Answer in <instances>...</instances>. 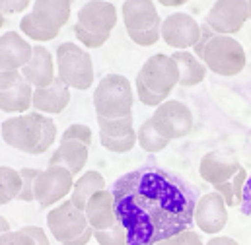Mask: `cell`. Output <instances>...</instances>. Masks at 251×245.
Masks as SVG:
<instances>
[{
	"mask_svg": "<svg viewBox=\"0 0 251 245\" xmlns=\"http://www.w3.org/2000/svg\"><path fill=\"white\" fill-rule=\"evenodd\" d=\"M111 193L126 245H152L193 226L195 187L162 168L128 172L113 183Z\"/></svg>",
	"mask_w": 251,
	"mask_h": 245,
	"instance_id": "1",
	"label": "cell"
},
{
	"mask_svg": "<svg viewBox=\"0 0 251 245\" xmlns=\"http://www.w3.org/2000/svg\"><path fill=\"white\" fill-rule=\"evenodd\" d=\"M0 134L10 148L29 156H39L53 146L57 138V124L45 113L25 111L2 121Z\"/></svg>",
	"mask_w": 251,
	"mask_h": 245,
	"instance_id": "2",
	"label": "cell"
},
{
	"mask_svg": "<svg viewBox=\"0 0 251 245\" xmlns=\"http://www.w3.org/2000/svg\"><path fill=\"white\" fill-rule=\"evenodd\" d=\"M134 94L132 86L123 74H107L94 90V107L101 117H123L132 113Z\"/></svg>",
	"mask_w": 251,
	"mask_h": 245,
	"instance_id": "3",
	"label": "cell"
},
{
	"mask_svg": "<svg viewBox=\"0 0 251 245\" xmlns=\"http://www.w3.org/2000/svg\"><path fill=\"white\" fill-rule=\"evenodd\" d=\"M201 61L204 62L206 70H212L218 76H238L246 68L248 57L238 39L214 33L204 45Z\"/></svg>",
	"mask_w": 251,
	"mask_h": 245,
	"instance_id": "4",
	"label": "cell"
},
{
	"mask_svg": "<svg viewBox=\"0 0 251 245\" xmlns=\"http://www.w3.org/2000/svg\"><path fill=\"white\" fill-rule=\"evenodd\" d=\"M57 78L72 90H90L94 84V62L92 55L72 43L66 41L57 49Z\"/></svg>",
	"mask_w": 251,
	"mask_h": 245,
	"instance_id": "5",
	"label": "cell"
},
{
	"mask_svg": "<svg viewBox=\"0 0 251 245\" xmlns=\"http://www.w3.org/2000/svg\"><path fill=\"white\" fill-rule=\"evenodd\" d=\"M74 185V175L63 166H47L45 170H39L35 183H33V198L39 202L41 208L55 206L57 202L64 200L66 195H70Z\"/></svg>",
	"mask_w": 251,
	"mask_h": 245,
	"instance_id": "6",
	"label": "cell"
},
{
	"mask_svg": "<svg viewBox=\"0 0 251 245\" xmlns=\"http://www.w3.org/2000/svg\"><path fill=\"white\" fill-rule=\"evenodd\" d=\"M150 121L164 138H168L172 142V140H179V138L187 136L191 132V128H193V113H191V109L183 101L164 99L156 107V111L150 117Z\"/></svg>",
	"mask_w": 251,
	"mask_h": 245,
	"instance_id": "7",
	"label": "cell"
},
{
	"mask_svg": "<svg viewBox=\"0 0 251 245\" xmlns=\"http://www.w3.org/2000/svg\"><path fill=\"white\" fill-rule=\"evenodd\" d=\"M138 78L142 80V84L148 90L168 98L179 82L177 62L172 59V55L156 53L150 59H146V62L142 64V68L138 72Z\"/></svg>",
	"mask_w": 251,
	"mask_h": 245,
	"instance_id": "8",
	"label": "cell"
},
{
	"mask_svg": "<svg viewBox=\"0 0 251 245\" xmlns=\"http://www.w3.org/2000/svg\"><path fill=\"white\" fill-rule=\"evenodd\" d=\"M250 20V8L246 0H216L206 14V24L214 33L234 35Z\"/></svg>",
	"mask_w": 251,
	"mask_h": 245,
	"instance_id": "9",
	"label": "cell"
},
{
	"mask_svg": "<svg viewBox=\"0 0 251 245\" xmlns=\"http://www.w3.org/2000/svg\"><path fill=\"white\" fill-rule=\"evenodd\" d=\"M199 35L201 24L185 12H174L160 22V39H164L166 45L176 51L191 49L197 43Z\"/></svg>",
	"mask_w": 251,
	"mask_h": 245,
	"instance_id": "10",
	"label": "cell"
},
{
	"mask_svg": "<svg viewBox=\"0 0 251 245\" xmlns=\"http://www.w3.org/2000/svg\"><path fill=\"white\" fill-rule=\"evenodd\" d=\"M193 224L202 234H208V236H216L226 228L228 206L216 191H210L201 198H197L195 210H193Z\"/></svg>",
	"mask_w": 251,
	"mask_h": 245,
	"instance_id": "11",
	"label": "cell"
},
{
	"mask_svg": "<svg viewBox=\"0 0 251 245\" xmlns=\"http://www.w3.org/2000/svg\"><path fill=\"white\" fill-rule=\"evenodd\" d=\"M47 226H49L51 236L57 242L63 244L66 240H72L78 234H82L88 228V220H86L84 210L76 208L72 204V200L68 198V200H63L59 206H55V208L49 210V214H47Z\"/></svg>",
	"mask_w": 251,
	"mask_h": 245,
	"instance_id": "12",
	"label": "cell"
},
{
	"mask_svg": "<svg viewBox=\"0 0 251 245\" xmlns=\"http://www.w3.org/2000/svg\"><path fill=\"white\" fill-rule=\"evenodd\" d=\"M78 24L94 33H111L117 25V8L105 0H90L78 10Z\"/></svg>",
	"mask_w": 251,
	"mask_h": 245,
	"instance_id": "13",
	"label": "cell"
},
{
	"mask_svg": "<svg viewBox=\"0 0 251 245\" xmlns=\"http://www.w3.org/2000/svg\"><path fill=\"white\" fill-rule=\"evenodd\" d=\"M240 168H242V164L234 154L224 152V150H214V152H208L201 158L199 173L206 183L214 187V185L232 179V175Z\"/></svg>",
	"mask_w": 251,
	"mask_h": 245,
	"instance_id": "14",
	"label": "cell"
},
{
	"mask_svg": "<svg viewBox=\"0 0 251 245\" xmlns=\"http://www.w3.org/2000/svg\"><path fill=\"white\" fill-rule=\"evenodd\" d=\"M20 74L33 88H45V86H49L55 80V76H57V72H55V61H53L51 51L47 47H43L41 43L35 45V47H31V57H29V61L20 68Z\"/></svg>",
	"mask_w": 251,
	"mask_h": 245,
	"instance_id": "15",
	"label": "cell"
},
{
	"mask_svg": "<svg viewBox=\"0 0 251 245\" xmlns=\"http://www.w3.org/2000/svg\"><path fill=\"white\" fill-rule=\"evenodd\" d=\"M70 103V88L55 76V80L45 88H33L31 107L45 115H59Z\"/></svg>",
	"mask_w": 251,
	"mask_h": 245,
	"instance_id": "16",
	"label": "cell"
},
{
	"mask_svg": "<svg viewBox=\"0 0 251 245\" xmlns=\"http://www.w3.org/2000/svg\"><path fill=\"white\" fill-rule=\"evenodd\" d=\"M72 0H33L31 18L47 31H61L70 18Z\"/></svg>",
	"mask_w": 251,
	"mask_h": 245,
	"instance_id": "17",
	"label": "cell"
},
{
	"mask_svg": "<svg viewBox=\"0 0 251 245\" xmlns=\"http://www.w3.org/2000/svg\"><path fill=\"white\" fill-rule=\"evenodd\" d=\"M84 214L88 220V226H92L94 230H107L117 222L115 216V204H113V193L111 191H96L86 206H84Z\"/></svg>",
	"mask_w": 251,
	"mask_h": 245,
	"instance_id": "18",
	"label": "cell"
},
{
	"mask_svg": "<svg viewBox=\"0 0 251 245\" xmlns=\"http://www.w3.org/2000/svg\"><path fill=\"white\" fill-rule=\"evenodd\" d=\"M31 57V45L18 31L0 35V70H20Z\"/></svg>",
	"mask_w": 251,
	"mask_h": 245,
	"instance_id": "19",
	"label": "cell"
},
{
	"mask_svg": "<svg viewBox=\"0 0 251 245\" xmlns=\"http://www.w3.org/2000/svg\"><path fill=\"white\" fill-rule=\"evenodd\" d=\"M121 14H123V24H125L126 31L148 29L154 24L162 22L154 0H125Z\"/></svg>",
	"mask_w": 251,
	"mask_h": 245,
	"instance_id": "20",
	"label": "cell"
},
{
	"mask_svg": "<svg viewBox=\"0 0 251 245\" xmlns=\"http://www.w3.org/2000/svg\"><path fill=\"white\" fill-rule=\"evenodd\" d=\"M88 150L90 146L78 140H61L59 148L51 154L49 166H63L72 175H78L88 162Z\"/></svg>",
	"mask_w": 251,
	"mask_h": 245,
	"instance_id": "21",
	"label": "cell"
},
{
	"mask_svg": "<svg viewBox=\"0 0 251 245\" xmlns=\"http://www.w3.org/2000/svg\"><path fill=\"white\" fill-rule=\"evenodd\" d=\"M33 86L24 78L14 84L10 90H0V111L4 113H25L31 109Z\"/></svg>",
	"mask_w": 251,
	"mask_h": 245,
	"instance_id": "22",
	"label": "cell"
},
{
	"mask_svg": "<svg viewBox=\"0 0 251 245\" xmlns=\"http://www.w3.org/2000/svg\"><path fill=\"white\" fill-rule=\"evenodd\" d=\"M172 59L177 62V70H179V82L177 86H197L204 80L206 76V66L201 59H197L189 49H181V51H176L172 55Z\"/></svg>",
	"mask_w": 251,
	"mask_h": 245,
	"instance_id": "23",
	"label": "cell"
},
{
	"mask_svg": "<svg viewBox=\"0 0 251 245\" xmlns=\"http://www.w3.org/2000/svg\"><path fill=\"white\" fill-rule=\"evenodd\" d=\"M101 189H105V179H103V175L100 173V172H86V173H82L74 185H72V191H70V200H72V204L76 206V208H80V210H84V206H86V202H88V198L96 193V191H101Z\"/></svg>",
	"mask_w": 251,
	"mask_h": 245,
	"instance_id": "24",
	"label": "cell"
},
{
	"mask_svg": "<svg viewBox=\"0 0 251 245\" xmlns=\"http://www.w3.org/2000/svg\"><path fill=\"white\" fill-rule=\"evenodd\" d=\"M246 179H248V172H246L244 168H240V170L232 175V179H228V181H224V183L214 185V191L224 198L226 206H240Z\"/></svg>",
	"mask_w": 251,
	"mask_h": 245,
	"instance_id": "25",
	"label": "cell"
},
{
	"mask_svg": "<svg viewBox=\"0 0 251 245\" xmlns=\"http://www.w3.org/2000/svg\"><path fill=\"white\" fill-rule=\"evenodd\" d=\"M136 142H138L140 148H142L144 152H148V154H158V152L166 150L168 144H170V140L164 138V136L154 128V124H152L150 119L142 122L140 128L136 130Z\"/></svg>",
	"mask_w": 251,
	"mask_h": 245,
	"instance_id": "26",
	"label": "cell"
},
{
	"mask_svg": "<svg viewBox=\"0 0 251 245\" xmlns=\"http://www.w3.org/2000/svg\"><path fill=\"white\" fill-rule=\"evenodd\" d=\"M20 189H22L20 172L14 168H8V166H0V206L18 198Z\"/></svg>",
	"mask_w": 251,
	"mask_h": 245,
	"instance_id": "27",
	"label": "cell"
},
{
	"mask_svg": "<svg viewBox=\"0 0 251 245\" xmlns=\"http://www.w3.org/2000/svg\"><path fill=\"white\" fill-rule=\"evenodd\" d=\"M132 113L123 115V117H101L98 115V126H100V132L101 134H107V136H123L126 132L132 130Z\"/></svg>",
	"mask_w": 251,
	"mask_h": 245,
	"instance_id": "28",
	"label": "cell"
},
{
	"mask_svg": "<svg viewBox=\"0 0 251 245\" xmlns=\"http://www.w3.org/2000/svg\"><path fill=\"white\" fill-rule=\"evenodd\" d=\"M100 142L105 150H109L113 154H126L136 144V130L132 128L130 132H126L123 136H107V134L100 132Z\"/></svg>",
	"mask_w": 251,
	"mask_h": 245,
	"instance_id": "29",
	"label": "cell"
},
{
	"mask_svg": "<svg viewBox=\"0 0 251 245\" xmlns=\"http://www.w3.org/2000/svg\"><path fill=\"white\" fill-rule=\"evenodd\" d=\"M20 29H22V33H24L27 39H33V41H37V43L51 41V39H55V37L59 35V31H47V29L39 27V25L33 22L31 14H25V16L20 20Z\"/></svg>",
	"mask_w": 251,
	"mask_h": 245,
	"instance_id": "30",
	"label": "cell"
},
{
	"mask_svg": "<svg viewBox=\"0 0 251 245\" xmlns=\"http://www.w3.org/2000/svg\"><path fill=\"white\" fill-rule=\"evenodd\" d=\"M94 240L100 245H126V232L119 222H115L107 230H94Z\"/></svg>",
	"mask_w": 251,
	"mask_h": 245,
	"instance_id": "31",
	"label": "cell"
},
{
	"mask_svg": "<svg viewBox=\"0 0 251 245\" xmlns=\"http://www.w3.org/2000/svg\"><path fill=\"white\" fill-rule=\"evenodd\" d=\"M74 35H76V39H78L86 49H100V47H103V45L109 41V35H111V33H94V31L84 29V27L76 22V24H74Z\"/></svg>",
	"mask_w": 251,
	"mask_h": 245,
	"instance_id": "32",
	"label": "cell"
},
{
	"mask_svg": "<svg viewBox=\"0 0 251 245\" xmlns=\"http://www.w3.org/2000/svg\"><path fill=\"white\" fill-rule=\"evenodd\" d=\"M39 170L35 168H22L20 170V175H22V189L18 193V200L22 202H33V183H35V177H37Z\"/></svg>",
	"mask_w": 251,
	"mask_h": 245,
	"instance_id": "33",
	"label": "cell"
},
{
	"mask_svg": "<svg viewBox=\"0 0 251 245\" xmlns=\"http://www.w3.org/2000/svg\"><path fill=\"white\" fill-rule=\"evenodd\" d=\"M128 39L140 47H150V45H156L160 41V22L154 24L152 27L148 29H140V31H126Z\"/></svg>",
	"mask_w": 251,
	"mask_h": 245,
	"instance_id": "34",
	"label": "cell"
},
{
	"mask_svg": "<svg viewBox=\"0 0 251 245\" xmlns=\"http://www.w3.org/2000/svg\"><path fill=\"white\" fill-rule=\"evenodd\" d=\"M152 245H202V240H201V236L197 232L187 228V230H183V232H179L176 236H170V238L160 240V242H156Z\"/></svg>",
	"mask_w": 251,
	"mask_h": 245,
	"instance_id": "35",
	"label": "cell"
},
{
	"mask_svg": "<svg viewBox=\"0 0 251 245\" xmlns=\"http://www.w3.org/2000/svg\"><path fill=\"white\" fill-rule=\"evenodd\" d=\"M61 140H78V142L90 146V144H92V128H90L88 124L74 122V124H70L63 132Z\"/></svg>",
	"mask_w": 251,
	"mask_h": 245,
	"instance_id": "36",
	"label": "cell"
},
{
	"mask_svg": "<svg viewBox=\"0 0 251 245\" xmlns=\"http://www.w3.org/2000/svg\"><path fill=\"white\" fill-rule=\"evenodd\" d=\"M134 86H136V94H138V99L144 103V105H148V107H158L164 99H168L166 96H160V94H154L152 90H148L144 84H142V80L136 76V82H134Z\"/></svg>",
	"mask_w": 251,
	"mask_h": 245,
	"instance_id": "37",
	"label": "cell"
},
{
	"mask_svg": "<svg viewBox=\"0 0 251 245\" xmlns=\"http://www.w3.org/2000/svg\"><path fill=\"white\" fill-rule=\"evenodd\" d=\"M0 245H35L31 240V236H27L22 230H8L4 234H0Z\"/></svg>",
	"mask_w": 251,
	"mask_h": 245,
	"instance_id": "38",
	"label": "cell"
},
{
	"mask_svg": "<svg viewBox=\"0 0 251 245\" xmlns=\"http://www.w3.org/2000/svg\"><path fill=\"white\" fill-rule=\"evenodd\" d=\"M212 35H214L212 27H210L206 22H202V24H201V35H199L197 43L191 47V49H193V55H195L197 59H201V57H202V49H204V45L208 43V39H210Z\"/></svg>",
	"mask_w": 251,
	"mask_h": 245,
	"instance_id": "39",
	"label": "cell"
},
{
	"mask_svg": "<svg viewBox=\"0 0 251 245\" xmlns=\"http://www.w3.org/2000/svg\"><path fill=\"white\" fill-rule=\"evenodd\" d=\"M29 4H31V0H0V12L4 16L22 14Z\"/></svg>",
	"mask_w": 251,
	"mask_h": 245,
	"instance_id": "40",
	"label": "cell"
},
{
	"mask_svg": "<svg viewBox=\"0 0 251 245\" xmlns=\"http://www.w3.org/2000/svg\"><path fill=\"white\" fill-rule=\"evenodd\" d=\"M22 80L20 70H0V90H10Z\"/></svg>",
	"mask_w": 251,
	"mask_h": 245,
	"instance_id": "41",
	"label": "cell"
},
{
	"mask_svg": "<svg viewBox=\"0 0 251 245\" xmlns=\"http://www.w3.org/2000/svg\"><path fill=\"white\" fill-rule=\"evenodd\" d=\"M22 232H25L27 236H31V240L35 242V245H51L49 244V238L45 234V230H41L39 226H24L20 228Z\"/></svg>",
	"mask_w": 251,
	"mask_h": 245,
	"instance_id": "42",
	"label": "cell"
},
{
	"mask_svg": "<svg viewBox=\"0 0 251 245\" xmlns=\"http://www.w3.org/2000/svg\"><path fill=\"white\" fill-rule=\"evenodd\" d=\"M240 206H242V212H244V214L251 216V175H248V179H246V185H244V193H242V202H240Z\"/></svg>",
	"mask_w": 251,
	"mask_h": 245,
	"instance_id": "43",
	"label": "cell"
},
{
	"mask_svg": "<svg viewBox=\"0 0 251 245\" xmlns=\"http://www.w3.org/2000/svg\"><path fill=\"white\" fill-rule=\"evenodd\" d=\"M92 238H94V228H92V226H88V228H86L82 234H78L76 238L63 242V245H86Z\"/></svg>",
	"mask_w": 251,
	"mask_h": 245,
	"instance_id": "44",
	"label": "cell"
},
{
	"mask_svg": "<svg viewBox=\"0 0 251 245\" xmlns=\"http://www.w3.org/2000/svg\"><path fill=\"white\" fill-rule=\"evenodd\" d=\"M204 245H240L234 238H228V236H218L216 238H210Z\"/></svg>",
	"mask_w": 251,
	"mask_h": 245,
	"instance_id": "45",
	"label": "cell"
},
{
	"mask_svg": "<svg viewBox=\"0 0 251 245\" xmlns=\"http://www.w3.org/2000/svg\"><path fill=\"white\" fill-rule=\"evenodd\" d=\"M162 6H166V8H179V6H183V4H187L189 0H158Z\"/></svg>",
	"mask_w": 251,
	"mask_h": 245,
	"instance_id": "46",
	"label": "cell"
},
{
	"mask_svg": "<svg viewBox=\"0 0 251 245\" xmlns=\"http://www.w3.org/2000/svg\"><path fill=\"white\" fill-rule=\"evenodd\" d=\"M10 230V222L4 218V216H0V234H4V232H8Z\"/></svg>",
	"mask_w": 251,
	"mask_h": 245,
	"instance_id": "47",
	"label": "cell"
},
{
	"mask_svg": "<svg viewBox=\"0 0 251 245\" xmlns=\"http://www.w3.org/2000/svg\"><path fill=\"white\" fill-rule=\"evenodd\" d=\"M2 25H4V14L0 12V29H2Z\"/></svg>",
	"mask_w": 251,
	"mask_h": 245,
	"instance_id": "48",
	"label": "cell"
},
{
	"mask_svg": "<svg viewBox=\"0 0 251 245\" xmlns=\"http://www.w3.org/2000/svg\"><path fill=\"white\" fill-rule=\"evenodd\" d=\"M246 4H248V8H250V18H251V0H246Z\"/></svg>",
	"mask_w": 251,
	"mask_h": 245,
	"instance_id": "49",
	"label": "cell"
},
{
	"mask_svg": "<svg viewBox=\"0 0 251 245\" xmlns=\"http://www.w3.org/2000/svg\"><path fill=\"white\" fill-rule=\"evenodd\" d=\"M72 2H74V0H72Z\"/></svg>",
	"mask_w": 251,
	"mask_h": 245,
	"instance_id": "50",
	"label": "cell"
}]
</instances>
